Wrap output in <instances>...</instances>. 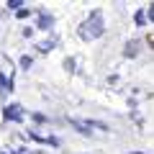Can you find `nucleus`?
Listing matches in <instances>:
<instances>
[{
    "label": "nucleus",
    "mask_w": 154,
    "mask_h": 154,
    "mask_svg": "<svg viewBox=\"0 0 154 154\" xmlns=\"http://www.w3.org/2000/svg\"><path fill=\"white\" fill-rule=\"evenodd\" d=\"M100 33H103V16H100V13H90L88 21L80 26V36H82L85 41H90V38H98Z\"/></svg>",
    "instance_id": "f257e3e1"
},
{
    "label": "nucleus",
    "mask_w": 154,
    "mask_h": 154,
    "mask_svg": "<svg viewBox=\"0 0 154 154\" xmlns=\"http://www.w3.org/2000/svg\"><path fill=\"white\" fill-rule=\"evenodd\" d=\"M3 116H5V121H23V108H21V105H18V103H11V105H5V110H3Z\"/></svg>",
    "instance_id": "f03ea898"
},
{
    "label": "nucleus",
    "mask_w": 154,
    "mask_h": 154,
    "mask_svg": "<svg viewBox=\"0 0 154 154\" xmlns=\"http://www.w3.org/2000/svg\"><path fill=\"white\" fill-rule=\"evenodd\" d=\"M139 51H141V41H139V38H131V41H126V46H123V57L134 59Z\"/></svg>",
    "instance_id": "7ed1b4c3"
},
{
    "label": "nucleus",
    "mask_w": 154,
    "mask_h": 154,
    "mask_svg": "<svg viewBox=\"0 0 154 154\" xmlns=\"http://www.w3.org/2000/svg\"><path fill=\"white\" fill-rule=\"evenodd\" d=\"M36 26H38V28H44V31H46V28H51V26H54V16H51V13H38Z\"/></svg>",
    "instance_id": "20e7f679"
},
{
    "label": "nucleus",
    "mask_w": 154,
    "mask_h": 154,
    "mask_svg": "<svg viewBox=\"0 0 154 154\" xmlns=\"http://www.w3.org/2000/svg\"><path fill=\"white\" fill-rule=\"evenodd\" d=\"M69 123H72V126H75V128H77V131H82V134H85V136H90V134H93V128H90V126H88V123H80V121H69Z\"/></svg>",
    "instance_id": "39448f33"
},
{
    "label": "nucleus",
    "mask_w": 154,
    "mask_h": 154,
    "mask_svg": "<svg viewBox=\"0 0 154 154\" xmlns=\"http://www.w3.org/2000/svg\"><path fill=\"white\" fill-rule=\"evenodd\" d=\"M51 46H57V36H51L49 41H41V44H38V51H49Z\"/></svg>",
    "instance_id": "423d86ee"
},
{
    "label": "nucleus",
    "mask_w": 154,
    "mask_h": 154,
    "mask_svg": "<svg viewBox=\"0 0 154 154\" xmlns=\"http://www.w3.org/2000/svg\"><path fill=\"white\" fill-rule=\"evenodd\" d=\"M11 88H13V82H11V80H8L5 75H0V90H3V93H8V90H11Z\"/></svg>",
    "instance_id": "0eeeda50"
},
{
    "label": "nucleus",
    "mask_w": 154,
    "mask_h": 154,
    "mask_svg": "<svg viewBox=\"0 0 154 154\" xmlns=\"http://www.w3.org/2000/svg\"><path fill=\"white\" fill-rule=\"evenodd\" d=\"M8 8H11V11H21V8H23V0H11Z\"/></svg>",
    "instance_id": "6e6552de"
},
{
    "label": "nucleus",
    "mask_w": 154,
    "mask_h": 154,
    "mask_svg": "<svg viewBox=\"0 0 154 154\" xmlns=\"http://www.w3.org/2000/svg\"><path fill=\"white\" fill-rule=\"evenodd\" d=\"M44 144H49V146H59L62 141H59L57 136H46V139H44Z\"/></svg>",
    "instance_id": "1a4fd4ad"
},
{
    "label": "nucleus",
    "mask_w": 154,
    "mask_h": 154,
    "mask_svg": "<svg viewBox=\"0 0 154 154\" xmlns=\"http://www.w3.org/2000/svg\"><path fill=\"white\" fill-rule=\"evenodd\" d=\"M28 139H33L36 144H44V136H38L36 131H28Z\"/></svg>",
    "instance_id": "9d476101"
},
{
    "label": "nucleus",
    "mask_w": 154,
    "mask_h": 154,
    "mask_svg": "<svg viewBox=\"0 0 154 154\" xmlns=\"http://www.w3.org/2000/svg\"><path fill=\"white\" fill-rule=\"evenodd\" d=\"M33 121H36V123H46V121H49V118H46L44 113H33Z\"/></svg>",
    "instance_id": "9b49d317"
},
{
    "label": "nucleus",
    "mask_w": 154,
    "mask_h": 154,
    "mask_svg": "<svg viewBox=\"0 0 154 154\" xmlns=\"http://www.w3.org/2000/svg\"><path fill=\"white\" fill-rule=\"evenodd\" d=\"M31 57H23V59H21V67H23V69H28V67H31Z\"/></svg>",
    "instance_id": "f8f14e48"
},
{
    "label": "nucleus",
    "mask_w": 154,
    "mask_h": 154,
    "mask_svg": "<svg viewBox=\"0 0 154 154\" xmlns=\"http://www.w3.org/2000/svg\"><path fill=\"white\" fill-rule=\"evenodd\" d=\"M28 16H31V13H28L26 8H21V11H16V18H28Z\"/></svg>",
    "instance_id": "ddd939ff"
},
{
    "label": "nucleus",
    "mask_w": 154,
    "mask_h": 154,
    "mask_svg": "<svg viewBox=\"0 0 154 154\" xmlns=\"http://www.w3.org/2000/svg\"><path fill=\"white\" fill-rule=\"evenodd\" d=\"M131 154H141V152H131Z\"/></svg>",
    "instance_id": "4468645a"
}]
</instances>
